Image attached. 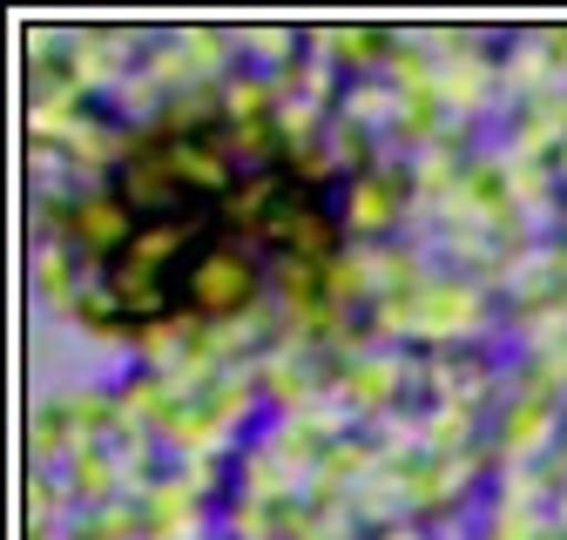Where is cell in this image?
Instances as JSON below:
<instances>
[{"instance_id":"6da1fadb","label":"cell","mask_w":567,"mask_h":540,"mask_svg":"<svg viewBox=\"0 0 567 540\" xmlns=\"http://www.w3.org/2000/svg\"><path fill=\"white\" fill-rule=\"evenodd\" d=\"M318 250L324 224L291 149L237 122L142 143L95 202V278L115 318L230 311Z\"/></svg>"}]
</instances>
